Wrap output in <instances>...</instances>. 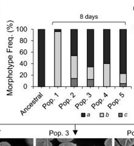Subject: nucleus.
Returning <instances> with one entry per match:
<instances>
[{"label": "nucleus", "instance_id": "39448f33", "mask_svg": "<svg viewBox=\"0 0 134 146\" xmlns=\"http://www.w3.org/2000/svg\"><path fill=\"white\" fill-rule=\"evenodd\" d=\"M78 57L71 56V79H77L78 75Z\"/></svg>", "mask_w": 134, "mask_h": 146}, {"label": "nucleus", "instance_id": "423d86ee", "mask_svg": "<svg viewBox=\"0 0 134 146\" xmlns=\"http://www.w3.org/2000/svg\"><path fill=\"white\" fill-rule=\"evenodd\" d=\"M111 85V64H103V86Z\"/></svg>", "mask_w": 134, "mask_h": 146}, {"label": "nucleus", "instance_id": "412c9836", "mask_svg": "<svg viewBox=\"0 0 134 146\" xmlns=\"http://www.w3.org/2000/svg\"><path fill=\"white\" fill-rule=\"evenodd\" d=\"M20 54H23V50H21L20 51Z\"/></svg>", "mask_w": 134, "mask_h": 146}, {"label": "nucleus", "instance_id": "aec40b11", "mask_svg": "<svg viewBox=\"0 0 134 146\" xmlns=\"http://www.w3.org/2000/svg\"><path fill=\"white\" fill-rule=\"evenodd\" d=\"M23 38H21V39H20V43H23Z\"/></svg>", "mask_w": 134, "mask_h": 146}, {"label": "nucleus", "instance_id": "2eb2a0df", "mask_svg": "<svg viewBox=\"0 0 134 146\" xmlns=\"http://www.w3.org/2000/svg\"><path fill=\"white\" fill-rule=\"evenodd\" d=\"M0 146H12L7 141H2L0 142Z\"/></svg>", "mask_w": 134, "mask_h": 146}, {"label": "nucleus", "instance_id": "393cba45", "mask_svg": "<svg viewBox=\"0 0 134 146\" xmlns=\"http://www.w3.org/2000/svg\"><path fill=\"white\" fill-rule=\"evenodd\" d=\"M12 39H13V38H9V40H12Z\"/></svg>", "mask_w": 134, "mask_h": 146}, {"label": "nucleus", "instance_id": "9d476101", "mask_svg": "<svg viewBox=\"0 0 134 146\" xmlns=\"http://www.w3.org/2000/svg\"><path fill=\"white\" fill-rule=\"evenodd\" d=\"M87 78L88 80L94 79V67H87Z\"/></svg>", "mask_w": 134, "mask_h": 146}, {"label": "nucleus", "instance_id": "dca6fc26", "mask_svg": "<svg viewBox=\"0 0 134 146\" xmlns=\"http://www.w3.org/2000/svg\"><path fill=\"white\" fill-rule=\"evenodd\" d=\"M71 85H77V79H71Z\"/></svg>", "mask_w": 134, "mask_h": 146}, {"label": "nucleus", "instance_id": "b1692460", "mask_svg": "<svg viewBox=\"0 0 134 146\" xmlns=\"http://www.w3.org/2000/svg\"><path fill=\"white\" fill-rule=\"evenodd\" d=\"M100 117H103V113H100Z\"/></svg>", "mask_w": 134, "mask_h": 146}, {"label": "nucleus", "instance_id": "f03ea898", "mask_svg": "<svg viewBox=\"0 0 134 146\" xmlns=\"http://www.w3.org/2000/svg\"><path fill=\"white\" fill-rule=\"evenodd\" d=\"M61 76V32L55 33V77L56 85H59Z\"/></svg>", "mask_w": 134, "mask_h": 146}, {"label": "nucleus", "instance_id": "6ab92c4d", "mask_svg": "<svg viewBox=\"0 0 134 146\" xmlns=\"http://www.w3.org/2000/svg\"><path fill=\"white\" fill-rule=\"evenodd\" d=\"M24 32H27V28L26 27H24Z\"/></svg>", "mask_w": 134, "mask_h": 146}, {"label": "nucleus", "instance_id": "a878e982", "mask_svg": "<svg viewBox=\"0 0 134 146\" xmlns=\"http://www.w3.org/2000/svg\"><path fill=\"white\" fill-rule=\"evenodd\" d=\"M24 76H25V77H26V76H27V73H26V72H25V73H24Z\"/></svg>", "mask_w": 134, "mask_h": 146}, {"label": "nucleus", "instance_id": "f3484780", "mask_svg": "<svg viewBox=\"0 0 134 146\" xmlns=\"http://www.w3.org/2000/svg\"><path fill=\"white\" fill-rule=\"evenodd\" d=\"M24 66H27V62L26 61H24Z\"/></svg>", "mask_w": 134, "mask_h": 146}, {"label": "nucleus", "instance_id": "f8f14e48", "mask_svg": "<svg viewBox=\"0 0 134 146\" xmlns=\"http://www.w3.org/2000/svg\"><path fill=\"white\" fill-rule=\"evenodd\" d=\"M74 139V138H58V140L59 142L63 143H68L72 141Z\"/></svg>", "mask_w": 134, "mask_h": 146}, {"label": "nucleus", "instance_id": "ddd939ff", "mask_svg": "<svg viewBox=\"0 0 134 146\" xmlns=\"http://www.w3.org/2000/svg\"><path fill=\"white\" fill-rule=\"evenodd\" d=\"M59 146H77L76 144L73 143L72 142H68V143H61L59 145Z\"/></svg>", "mask_w": 134, "mask_h": 146}, {"label": "nucleus", "instance_id": "7ed1b4c3", "mask_svg": "<svg viewBox=\"0 0 134 146\" xmlns=\"http://www.w3.org/2000/svg\"><path fill=\"white\" fill-rule=\"evenodd\" d=\"M87 40V59L88 67L94 66V30H88Z\"/></svg>", "mask_w": 134, "mask_h": 146}, {"label": "nucleus", "instance_id": "cd10ccee", "mask_svg": "<svg viewBox=\"0 0 134 146\" xmlns=\"http://www.w3.org/2000/svg\"><path fill=\"white\" fill-rule=\"evenodd\" d=\"M133 9H134V8H133Z\"/></svg>", "mask_w": 134, "mask_h": 146}, {"label": "nucleus", "instance_id": "a211bd4d", "mask_svg": "<svg viewBox=\"0 0 134 146\" xmlns=\"http://www.w3.org/2000/svg\"><path fill=\"white\" fill-rule=\"evenodd\" d=\"M27 39H26V38H24V43H27Z\"/></svg>", "mask_w": 134, "mask_h": 146}, {"label": "nucleus", "instance_id": "9b49d317", "mask_svg": "<svg viewBox=\"0 0 134 146\" xmlns=\"http://www.w3.org/2000/svg\"><path fill=\"white\" fill-rule=\"evenodd\" d=\"M126 83H127V74H120V86H126Z\"/></svg>", "mask_w": 134, "mask_h": 146}, {"label": "nucleus", "instance_id": "1a4fd4ad", "mask_svg": "<svg viewBox=\"0 0 134 146\" xmlns=\"http://www.w3.org/2000/svg\"><path fill=\"white\" fill-rule=\"evenodd\" d=\"M105 146H121L114 138H107L105 141Z\"/></svg>", "mask_w": 134, "mask_h": 146}, {"label": "nucleus", "instance_id": "4468645a", "mask_svg": "<svg viewBox=\"0 0 134 146\" xmlns=\"http://www.w3.org/2000/svg\"><path fill=\"white\" fill-rule=\"evenodd\" d=\"M88 86H93L94 85V79H91V80H88Z\"/></svg>", "mask_w": 134, "mask_h": 146}, {"label": "nucleus", "instance_id": "4be33fe9", "mask_svg": "<svg viewBox=\"0 0 134 146\" xmlns=\"http://www.w3.org/2000/svg\"><path fill=\"white\" fill-rule=\"evenodd\" d=\"M27 50H24V54H27Z\"/></svg>", "mask_w": 134, "mask_h": 146}, {"label": "nucleus", "instance_id": "f257e3e1", "mask_svg": "<svg viewBox=\"0 0 134 146\" xmlns=\"http://www.w3.org/2000/svg\"><path fill=\"white\" fill-rule=\"evenodd\" d=\"M120 74L127 73V30L120 29Z\"/></svg>", "mask_w": 134, "mask_h": 146}, {"label": "nucleus", "instance_id": "5701e85b", "mask_svg": "<svg viewBox=\"0 0 134 146\" xmlns=\"http://www.w3.org/2000/svg\"><path fill=\"white\" fill-rule=\"evenodd\" d=\"M20 31H21V32H23V27H21Z\"/></svg>", "mask_w": 134, "mask_h": 146}, {"label": "nucleus", "instance_id": "0eeeda50", "mask_svg": "<svg viewBox=\"0 0 134 146\" xmlns=\"http://www.w3.org/2000/svg\"><path fill=\"white\" fill-rule=\"evenodd\" d=\"M50 140L47 138H36L34 146H53Z\"/></svg>", "mask_w": 134, "mask_h": 146}, {"label": "nucleus", "instance_id": "6e6552de", "mask_svg": "<svg viewBox=\"0 0 134 146\" xmlns=\"http://www.w3.org/2000/svg\"><path fill=\"white\" fill-rule=\"evenodd\" d=\"M117 140L121 146H132L134 145V138H117Z\"/></svg>", "mask_w": 134, "mask_h": 146}, {"label": "nucleus", "instance_id": "bb28decb", "mask_svg": "<svg viewBox=\"0 0 134 146\" xmlns=\"http://www.w3.org/2000/svg\"><path fill=\"white\" fill-rule=\"evenodd\" d=\"M9 58H10V59H12V56H10V57H9Z\"/></svg>", "mask_w": 134, "mask_h": 146}, {"label": "nucleus", "instance_id": "20e7f679", "mask_svg": "<svg viewBox=\"0 0 134 146\" xmlns=\"http://www.w3.org/2000/svg\"><path fill=\"white\" fill-rule=\"evenodd\" d=\"M103 64H111V30L103 29Z\"/></svg>", "mask_w": 134, "mask_h": 146}]
</instances>
